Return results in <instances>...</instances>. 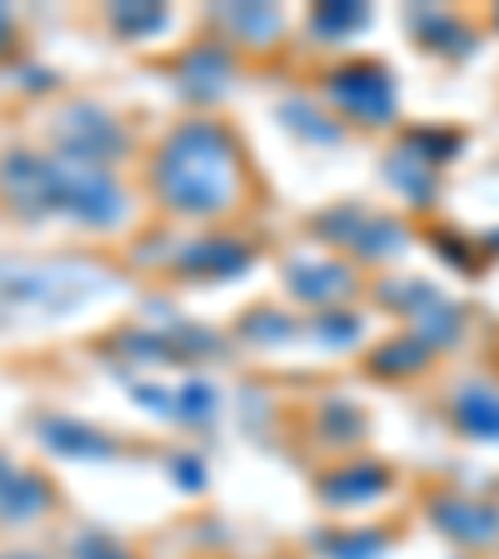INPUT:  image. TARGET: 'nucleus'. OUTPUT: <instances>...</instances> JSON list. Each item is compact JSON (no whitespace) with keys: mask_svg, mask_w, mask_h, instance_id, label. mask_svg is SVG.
Wrapping results in <instances>:
<instances>
[{"mask_svg":"<svg viewBox=\"0 0 499 559\" xmlns=\"http://www.w3.org/2000/svg\"><path fill=\"white\" fill-rule=\"evenodd\" d=\"M165 195L180 210H221L230 195V165H225V140L215 130H186L165 155Z\"/></svg>","mask_w":499,"mask_h":559,"instance_id":"obj_1","label":"nucleus"}]
</instances>
